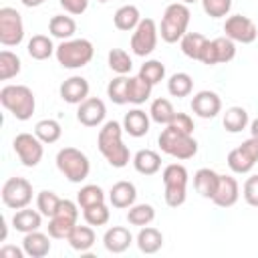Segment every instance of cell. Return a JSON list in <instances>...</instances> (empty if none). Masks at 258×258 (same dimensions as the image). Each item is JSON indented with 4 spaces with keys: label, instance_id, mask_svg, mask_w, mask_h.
I'll return each instance as SVG.
<instances>
[{
    "label": "cell",
    "instance_id": "49",
    "mask_svg": "<svg viewBox=\"0 0 258 258\" xmlns=\"http://www.w3.org/2000/svg\"><path fill=\"white\" fill-rule=\"evenodd\" d=\"M58 2L69 14H75V16L83 14L87 10V6H89V0H58Z\"/></svg>",
    "mask_w": 258,
    "mask_h": 258
},
{
    "label": "cell",
    "instance_id": "50",
    "mask_svg": "<svg viewBox=\"0 0 258 258\" xmlns=\"http://www.w3.org/2000/svg\"><path fill=\"white\" fill-rule=\"evenodd\" d=\"M240 147H242L254 161H258V137H250V139H246Z\"/></svg>",
    "mask_w": 258,
    "mask_h": 258
},
{
    "label": "cell",
    "instance_id": "31",
    "mask_svg": "<svg viewBox=\"0 0 258 258\" xmlns=\"http://www.w3.org/2000/svg\"><path fill=\"white\" fill-rule=\"evenodd\" d=\"M48 32L54 36V38H60V40H69L73 38V34L77 32V22L71 18V16H64V14H54L48 22Z\"/></svg>",
    "mask_w": 258,
    "mask_h": 258
},
{
    "label": "cell",
    "instance_id": "43",
    "mask_svg": "<svg viewBox=\"0 0 258 258\" xmlns=\"http://www.w3.org/2000/svg\"><path fill=\"white\" fill-rule=\"evenodd\" d=\"M83 218H85V222L89 226H105L109 222V218H111V212H109L107 204L101 202V204H95L91 208H85L83 210Z\"/></svg>",
    "mask_w": 258,
    "mask_h": 258
},
{
    "label": "cell",
    "instance_id": "55",
    "mask_svg": "<svg viewBox=\"0 0 258 258\" xmlns=\"http://www.w3.org/2000/svg\"><path fill=\"white\" fill-rule=\"evenodd\" d=\"M99 2H109V0H99Z\"/></svg>",
    "mask_w": 258,
    "mask_h": 258
},
{
    "label": "cell",
    "instance_id": "34",
    "mask_svg": "<svg viewBox=\"0 0 258 258\" xmlns=\"http://www.w3.org/2000/svg\"><path fill=\"white\" fill-rule=\"evenodd\" d=\"M34 135L42 141V143H56L62 135V127L58 121L54 119H42L34 125Z\"/></svg>",
    "mask_w": 258,
    "mask_h": 258
},
{
    "label": "cell",
    "instance_id": "13",
    "mask_svg": "<svg viewBox=\"0 0 258 258\" xmlns=\"http://www.w3.org/2000/svg\"><path fill=\"white\" fill-rule=\"evenodd\" d=\"M234 56H236V44H234V40H230L228 36H218L214 40H208V44H206V48H204V52L200 56V62H204L208 67L226 64Z\"/></svg>",
    "mask_w": 258,
    "mask_h": 258
},
{
    "label": "cell",
    "instance_id": "30",
    "mask_svg": "<svg viewBox=\"0 0 258 258\" xmlns=\"http://www.w3.org/2000/svg\"><path fill=\"white\" fill-rule=\"evenodd\" d=\"M151 89H153V85L147 83L145 79H141L139 75L137 77H129V83H127V101L133 103V105H141V103H145L151 97Z\"/></svg>",
    "mask_w": 258,
    "mask_h": 258
},
{
    "label": "cell",
    "instance_id": "44",
    "mask_svg": "<svg viewBox=\"0 0 258 258\" xmlns=\"http://www.w3.org/2000/svg\"><path fill=\"white\" fill-rule=\"evenodd\" d=\"M107 60H109L111 71H115L117 75H127V73L131 71V67H133L131 56H129L123 48H113V50H109Z\"/></svg>",
    "mask_w": 258,
    "mask_h": 258
},
{
    "label": "cell",
    "instance_id": "29",
    "mask_svg": "<svg viewBox=\"0 0 258 258\" xmlns=\"http://www.w3.org/2000/svg\"><path fill=\"white\" fill-rule=\"evenodd\" d=\"M26 50H28L30 58H34V60H46V58H50V56L56 52V48H54L50 36H44V34H34V36L28 40Z\"/></svg>",
    "mask_w": 258,
    "mask_h": 258
},
{
    "label": "cell",
    "instance_id": "17",
    "mask_svg": "<svg viewBox=\"0 0 258 258\" xmlns=\"http://www.w3.org/2000/svg\"><path fill=\"white\" fill-rule=\"evenodd\" d=\"M89 97V81L85 77H69L60 85V99L69 105H81Z\"/></svg>",
    "mask_w": 258,
    "mask_h": 258
},
{
    "label": "cell",
    "instance_id": "42",
    "mask_svg": "<svg viewBox=\"0 0 258 258\" xmlns=\"http://www.w3.org/2000/svg\"><path fill=\"white\" fill-rule=\"evenodd\" d=\"M101 202H105V191L99 187V185H83L81 189H79V194H77V204L85 210V208H91V206H95V204H101Z\"/></svg>",
    "mask_w": 258,
    "mask_h": 258
},
{
    "label": "cell",
    "instance_id": "32",
    "mask_svg": "<svg viewBox=\"0 0 258 258\" xmlns=\"http://www.w3.org/2000/svg\"><path fill=\"white\" fill-rule=\"evenodd\" d=\"M248 111L244 107H230L226 109L224 113V119H222V125L228 133H240L248 127Z\"/></svg>",
    "mask_w": 258,
    "mask_h": 258
},
{
    "label": "cell",
    "instance_id": "10",
    "mask_svg": "<svg viewBox=\"0 0 258 258\" xmlns=\"http://www.w3.org/2000/svg\"><path fill=\"white\" fill-rule=\"evenodd\" d=\"M24 38L22 16L16 8L2 6L0 8V42L4 46H18Z\"/></svg>",
    "mask_w": 258,
    "mask_h": 258
},
{
    "label": "cell",
    "instance_id": "37",
    "mask_svg": "<svg viewBox=\"0 0 258 258\" xmlns=\"http://www.w3.org/2000/svg\"><path fill=\"white\" fill-rule=\"evenodd\" d=\"M167 91L171 97H177V99L187 97L194 91V79L187 73H175L167 81Z\"/></svg>",
    "mask_w": 258,
    "mask_h": 258
},
{
    "label": "cell",
    "instance_id": "15",
    "mask_svg": "<svg viewBox=\"0 0 258 258\" xmlns=\"http://www.w3.org/2000/svg\"><path fill=\"white\" fill-rule=\"evenodd\" d=\"M107 107L97 97H87L77 109V121L85 127H99L105 121Z\"/></svg>",
    "mask_w": 258,
    "mask_h": 258
},
{
    "label": "cell",
    "instance_id": "3",
    "mask_svg": "<svg viewBox=\"0 0 258 258\" xmlns=\"http://www.w3.org/2000/svg\"><path fill=\"white\" fill-rule=\"evenodd\" d=\"M191 12L187 8V4L183 2H173L165 8L161 24H159V34L163 42H177L183 38V34L187 32V24H189Z\"/></svg>",
    "mask_w": 258,
    "mask_h": 258
},
{
    "label": "cell",
    "instance_id": "28",
    "mask_svg": "<svg viewBox=\"0 0 258 258\" xmlns=\"http://www.w3.org/2000/svg\"><path fill=\"white\" fill-rule=\"evenodd\" d=\"M67 242L75 252H89L95 244V232L91 226H75L71 230Z\"/></svg>",
    "mask_w": 258,
    "mask_h": 258
},
{
    "label": "cell",
    "instance_id": "39",
    "mask_svg": "<svg viewBox=\"0 0 258 258\" xmlns=\"http://www.w3.org/2000/svg\"><path fill=\"white\" fill-rule=\"evenodd\" d=\"M22 69L20 58L10 52V50H2L0 52V81H8L12 77H16Z\"/></svg>",
    "mask_w": 258,
    "mask_h": 258
},
{
    "label": "cell",
    "instance_id": "47",
    "mask_svg": "<svg viewBox=\"0 0 258 258\" xmlns=\"http://www.w3.org/2000/svg\"><path fill=\"white\" fill-rule=\"evenodd\" d=\"M169 127H173L175 131H181V133L194 135V119H191L187 113H175V117L171 119Z\"/></svg>",
    "mask_w": 258,
    "mask_h": 258
},
{
    "label": "cell",
    "instance_id": "25",
    "mask_svg": "<svg viewBox=\"0 0 258 258\" xmlns=\"http://www.w3.org/2000/svg\"><path fill=\"white\" fill-rule=\"evenodd\" d=\"M123 131H127L131 137H143L149 131V115L141 109H133L125 113L123 117Z\"/></svg>",
    "mask_w": 258,
    "mask_h": 258
},
{
    "label": "cell",
    "instance_id": "8",
    "mask_svg": "<svg viewBox=\"0 0 258 258\" xmlns=\"http://www.w3.org/2000/svg\"><path fill=\"white\" fill-rule=\"evenodd\" d=\"M79 218V208L71 200H60V206L56 214L48 220V236L54 240H67L71 230L77 226Z\"/></svg>",
    "mask_w": 258,
    "mask_h": 258
},
{
    "label": "cell",
    "instance_id": "14",
    "mask_svg": "<svg viewBox=\"0 0 258 258\" xmlns=\"http://www.w3.org/2000/svg\"><path fill=\"white\" fill-rule=\"evenodd\" d=\"M224 32L230 40L242 42V44H250L258 36V28H256L254 20L248 18V16H242V14L228 16L226 22H224Z\"/></svg>",
    "mask_w": 258,
    "mask_h": 258
},
{
    "label": "cell",
    "instance_id": "21",
    "mask_svg": "<svg viewBox=\"0 0 258 258\" xmlns=\"http://www.w3.org/2000/svg\"><path fill=\"white\" fill-rule=\"evenodd\" d=\"M135 198H137V189L131 181H117L111 191H109V202L113 208H119V210H125V208H131L135 204Z\"/></svg>",
    "mask_w": 258,
    "mask_h": 258
},
{
    "label": "cell",
    "instance_id": "23",
    "mask_svg": "<svg viewBox=\"0 0 258 258\" xmlns=\"http://www.w3.org/2000/svg\"><path fill=\"white\" fill-rule=\"evenodd\" d=\"M218 181H220V173H216V171L210 169V167H202V169H198V171L194 173V187H196V191H198L202 198L212 200L214 194H216Z\"/></svg>",
    "mask_w": 258,
    "mask_h": 258
},
{
    "label": "cell",
    "instance_id": "46",
    "mask_svg": "<svg viewBox=\"0 0 258 258\" xmlns=\"http://www.w3.org/2000/svg\"><path fill=\"white\" fill-rule=\"evenodd\" d=\"M202 8L212 18H222L230 12L232 0H202Z\"/></svg>",
    "mask_w": 258,
    "mask_h": 258
},
{
    "label": "cell",
    "instance_id": "7",
    "mask_svg": "<svg viewBox=\"0 0 258 258\" xmlns=\"http://www.w3.org/2000/svg\"><path fill=\"white\" fill-rule=\"evenodd\" d=\"M163 187H165V204L171 208H179L187 198V169L181 163H169L163 169Z\"/></svg>",
    "mask_w": 258,
    "mask_h": 258
},
{
    "label": "cell",
    "instance_id": "9",
    "mask_svg": "<svg viewBox=\"0 0 258 258\" xmlns=\"http://www.w3.org/2000/svg\"><path fill=\"white\" fill-rule=\"evenodd\" d=\"M2 204L10 210H22L32 202V185L24 177H8L2 185Z\"/></svg>",
    "mask_w": 258,
    "mask_h": 258
},
{
    "label": "cell",
    "instance_id": "26",
    "mask_svg": "<svg viewBox=\"0 0 258 258\" xmlns=\"http://www.w3.org/2000/svg\"><path fill=\"white\" fill-rule=\"evenodd\" d=\"M137 242V248L143 252V254H155L161 250L163 246V234L157 230V228H151V226H143L135 238Z\"/></svg>",
    "mask_w": 258,
    "mask_h": 258
},
{
    "label": "cell",
    "instance_id": "20",
    "mask_svg": "<svg viewBox=\"0 0 258 258\" xmlns=\"http://www.w3.org/2000/svg\"><path fill=\"white\" fill-rule=\"evenodd\" d=\"M22 248H24L26 256H30V258H44L50 252V236H46L38 230L28 232V234H24Z\"/></svg>",
    "mask_w": 258,
    "mask_h": 258
},
{
    "label": "cell",
    "instance_id": "5",
    "mask_svg": "<svg viewBox=\"0 0 258 258\" xmlns=\"http://www.w3.org/2000/svg\"><path fill=\"white\" fill-rule=\"evenodd\" d=\"M157 141H159V147L163 153H167L175 159H181V161L191 159L198 153V141L194 139V135L175 131L169 125H165V129L159 133Z\"/></svg>",
    "mask_w": 258,
    "mask_h": 258
},
{
    "label": "cell",
    "instance_id": "53",
    "mask_svg": "<svg viewBox=\"0 0 258 258\" xmlns=\"http://www.w3.org/2000/svg\"><path fill=\"white\" fill-rule=\"evenodd\" d=\"M250 133H252V137H258V117L250 123Z\"/></svg>",
    "mask_w": 258,
    "mask_h": 258
},
{
    "label": "cell",
    "instance_id": "45",
    "mask_svg": "<svg viewBox=\"0 0 258 258\" xmlns=\"http://www.w3.org/2000/svg\"><path fill=\"white\" fill-rule=\"evenodd\" d=\"M139 77L145 79V81L151 83V85H157V83L163 81V77H165V67H163V62H159V60H145V62L141 64V69H139Z\"/></svg>",
    "mask_w": 258,
    "mask_h": 258
},
{
    "label": "cell",
    "instance_id": "19",
    "mask_svg": "<svg viewBox=\"0 0 258 258\" xmlns=\"http://www.w3.org/2000/svg\"><path fill=\"white\" fill-rule=\"evenodd\" d=\"M133 242V236L127 228L123 226H113L105 232L103 236V244H105V250L111 252V254H123Z\"/></svg>",
    "mask_w": 258,
    "mask_h": 258
},
{
    "label": "cell",
    "instance_id": "16",
    "mask_svg": "<svg viewBox=\"0 0 258 258\" xmlns=\"http://www.w3.org/2000/svg\"><path fill=\"white\" fill-rule=\"evenodd\" d=\"M191 111L200 119H214L222 111V99L214 91H200L191 99Z\"/></svg>",
    "mask_w": 258,
    "mask_h": 258
},
{
    "label": "cell",
    "instance_id": "52",
    "mask_svg": "<svg viewBox=\"0 0 258 258\" xmlns=\"http://www.w3.org/2000/svg\"><path fill=\"white\" fill-rule=\"evenodd\" d=\"M24 6H28V8H36V6H40L44 0H20Z\"/></svg>",
    "mask_w": 258,
    "mask_h": 258
},
{
    "label": "cell",
    "instance_id": "22",
    "mask_svg": "<svg viewBox=\"0 0 258 258\" xmlns=\"http://www.w3.org/2000/svg\"><path fill=\"white\" fill-rule=\"evenodd\" d=\"M133 167L141 175H155L161 169V157L153 149H139L133 155Z\"/></svg>",
    "mask_w": 258,
    "mask_h": 258
},
{
    "label": "cell",
    "instance_id": "54",
    "mask_svg": "<svg viewBox=\"0 0 258 258\" xmlns=\"http://www.w3.org/2000/svg\"><path fill=\"white\" fill-rule=\"evenodd\" d=\"M183 4H191V2H196V0H181Z\"/></svg>",
    "mask_w": 258,
    "mask_h": 258
},
{
    "label": "cell",
    "instance_id": "12",
    "mask_svg": "<svg viewBox=\"0 0 258 258\" xmlns=\"http://www.w3.org/2000/svg\"><path fill=\"white\" fill-rule=\"evenodd\" d=\"M12 147H14V153L18 155L20 163L26 167H36L44 155L42 141L32 133H18L12 141Z\"/></svg>",
    "mask_w": 258,
    "mask_h": 258
},
{
    "label": "cell",
    "instance_id": "18",
    "mask_svg": "<svg viewBox=\"0 0 258 258\" xmlns=\"http://www.w3.org/2000/svg\"><path fill=\"white\" fill-rule=\"evenodd\" d=\"M238 198H240L238 181L232 175H220V181H218V187H216L212 202L220 208H232L238 202Z\"/></svg>",
    "mask_w": 258,
    "mask_h": 258
},
{
    "label": "cell",
    "instance_id": "38",
    "mask_svg": "<svg viewBox=\"0 0 258 258\" xmlns=\"http://www.w3.org/2000/svg\"><path fill=\"white\" fill-rule=\"evenodd\" d=\"M254 165H256V161L242 147H236V149H232L228 153V167L234 173H250Z\"/></svg>",
    "mask_w": 258,
    "mask_h": 258
},
{
    "label": "cell",
    "instance_id": "27",
    "mask_svg": "<svg viewBox=\"0 0 258 258\" xmlns=\"http://www.w3.org/2000/svg\"><path fill=\"white\" fill-rule=\"evenodd\" d=\"M113 22L119 30L123 32H131L135 30V26L141 22V14L139 8L135 4H123L121 8H117V12L113 14Z\"/></svg>",
    "mask_w": 258,
    "mask_h": 258
},
{
    "label": "cell",
    "instance_id": "11",
    "mask_svg": "<svg viewBox=\"0 0 258 258\" xmlns=\"http://www.w3.org/2000/svg\"><path fill=\"white\" fill-rule=\"evenodd\" d=\"M157 36H159V28L155 24V20L151 18H141V22L135 26L133 34H131V50L137 56H147L155 50L157 46Z\"/></svg>",
    "mask_w": 258,
    "mask_h": 258
},
{
    "label": "cell",
    "instance_id": "35",
    "mask_svg": "<svg viewBox=\"0 0 258 258\" xmlns=\"http://www.w3.org/2000/svg\"><path fill=\"white\" fill-rule=\"evenodd\" d=\"M149 117H151V121H155V123H159V125H169L171 119L175 117V109H173V105H171L167 99L159 97V99H155V101L151 103V107H149Z\"/></svg>",
    "mask_w": 258,
    "mask_h": 258
},
{
    "label": "cell",
    "instance_id": "40",
    "mask_svg": "<svg viewBox=\"0 0 258 258\" xmlns=\"http://www.w3.org/2000/svg\"><path fill=\"white\" fill-rule=\"evenodd\" d=\"M127 83H129V77H125V75H119V77H115V79L109 81V85H107V97L115 105L129 103L127 101Z\"/></svg>",
    "mask_w": 258,
    "mask_h": 258
},
{
    "label": "cell",
    "instance_id": "33",
    "mask_svg": "<svg viewBox=\"0 0 258 258\" xmlns=\"http://www.w3.org/2000/svg\"><path fill=\"white\" fill-rule=\"evenodd\" d=\"M208 44V38L200 32H185L183 38L179 40V46H181V52L194 60H200L204 48Z\"/></svg>",
    "mask_w": 258,
    "mask_h": 258
},
{
    "label": "cell",
    "instance_id": "36",
    "mask_svg": "<svg viewBox=\"0 0 258 258\" xmlns=\"http://www.w3.org/2000/svg\"><path fill=\"white\" fill-rule=\"evenodd\" d=\"M153 218H155V210L151 204H133L127 212V222L131 226H139V228L149 226L153 222Z\"/></svg>",
    "mask_w": 258,
    "mask_h": 258
},
{
    "label": "cell",
    "instance_id": "1",
    "mask_svg": "<svg viewBox=\"0 0 258 258\" xmlns=\"http://www.w3.org/2000/svg\"><path fill=\"white\" fill-rule=\"evenodd\" d=\"M123 125L119 121H107L97 135V147L113 167H125L129 163V147L121 139Z\"/></svg>",
    "mask_w": 258,
    "mask_h": 258
},
{
    "label": "cell",
    "instance_id": "2",
    "mask_svg": "<svg viewBox=\"0 0 258 258\" xmlns=\"http://www.w3.org/2000/svg\"><path fill=\"white\" fill-rule=\"evenodd\" d=\"M0 103L18 121H28L36 109L34 93L26 85H4L0 89Z\"/></svg>",
    "mask_w": 258,
    "mask_h": 258
},
{
    "label": "cell",
    "instance_id": "24",
    "mask_svg": "<svg viewBox=\"0 0 258 258\" xmlns=\"http://www.w3.org/2000/svg\"><path fill=\"white\" fill-rule=\"evenodd\" d=\"M42 224V214L36 212V210H30L28 206L22 208V210H16V214L12 216V226L16 232H22V234H28V232H34L38 230Z\"/></svg>",
    "mask_w": 258,
    "mask_h": 258
},
{
    "label": "cell",
    "instance_id": "4",
    "mask_svg": "<svg viewBox=\"0 0 258 258\" xmlns=\"http://www.w3.org/2000/svg\"><path fill=\"white\" fill-rule=\"evenodd\" d=\"M56 60L64 69H81L93 60L95 48L87 38H69L56 46Z\"/></svg>",
    "mask_w": 258,
    "mask_h": 258
},
{
    "label": "cell",
    "instance_id": "48",
    "mask_svg": "<svg viewBox=\"0 0 258 258\" xmlns=\"http://www.w3.org/2000/svg\"><path fill=\"white\" fill-rule=\"evenodd\" d=\"M244 200L250 206L258 208V175H250L246 179V183H244Z\"/></svg>",
    "mask_w": 258,
    "mask_h": 258
},
{
    "label": "cell",
    "instance_id": "6",
    "mask_svg": "<svg viewBox=\"0 0 258 258\" xmlns=\"http://www.w3.org/2000/svg\"><path fill=\"white\" fill-rule=\"evenodd\" d=\"M56 167L71 183L85 181L89 177V171H91L89 157L77 147H62L56 153Z\"/></svg>",
    "mask_w": 258,
    "mask_h": 258
},
{
    "label": "cell",
    "instance_id": "41",
    "mask_svg": "<svg viewBox=\"0 0 258 258\" xmlns=\"http://www.w3.org/2000/svg\"><path fill=\"white\" fill-rule=\"evenodd\" d=\"M60 200H62V198H58L54 191L42 189V191L36 196V208H38V212H40L42 216L52 218V216L56 214L58 206H60Z\"/></svg>",
    "mask_w": 258,
    "mask_h": 258
},
{
    "label": "cell",
    "instance_id": "51",
    "mask_svg": "<svg viewBox=\"0 0 258 258\" xmlns=\"http://www.w3.org/2000/svg\"><path fill=\"white\" fill-rule=\"evenodd\" d=\"M26 252H24V248H16V246H2L0 248V256H4V258H8V256H12V258H22Z\"/></svg>",
    "mask_w": 258,
    "mask_h": 258
}]
</instances>
